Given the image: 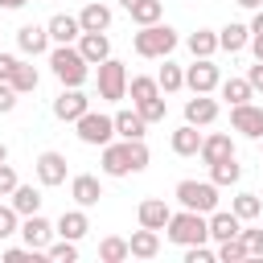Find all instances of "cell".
Instances as JSON below:
<instances>
[{"label":"cell","mask_w":263,"mask_h":263,"mask_svg":"<svg viewBox=\"0 0 263 263\" xmlns=\"http://www.w3.org/2000/svg\"><path fill=\"white\" fill-rule=\"evenodd\" d=\"M99 152H103L99 164H103L107 177H132V173H144L148 160H152L144 140H111V144H103Z\"/></svg>","instance_id":"cell-1"},{"label":"cell","mask_w":263,"mask_h":263,"mask_svg":"<svg viewBox=\"0 0 263 263\" xmlns=\"http://www.w3.org/2000/svg\"><path fill=\"white\" fill-rule=\"evenodd\" d=\"M177 29L173 25H140L136 33H132V49L140 53V58H148V62H164L173 49H177Z\"/></svg>","instance_id":"cell-2"},{"label":"cell","mask_w":263,"mask_h":263,"mask_svg":"<svg viewBox=\"0 0 263 263\" xmlns=\"http://www.w3.org/2000/svg\"><path fill=\"white\" fill-rule=\"evenodd\" d=\"M49 70L62 86H82L90 78V62L78 53V45H49Z\"/></svg>","instance_id":"cell-3"},{"label":"cell","mask_w":263,"mask_h":263,"mask_svg":"<svg viewBox=\"0 0 263 263\" xmlns=\"http://www.w3.org/2000/svg\"><path fill=\"white\" fill-rule=\"evenodd\" d=\"M164 234H168V242H177V247L210 242V222H205V214H197V210H177V214L164 222Z\"/></svg>","instance_id":"cell-4"},{"label":"cell","mask_w":263,"mask_h":263,"mask_svg":"<svg viewBox=\"0 0 263 263\" xmlns=\"http://www.w3.org/2000/svg\"><path fill=\"white\" fill-rule=\"evenodd\" d=\"M173 197L181 201V210H197V214L218 210V185H214V181H193V177H185V181H177Z\"/></svg>","instance_id":"cell-5"},{"label":"cell","mask_w":263,"mask_h":263,"mask_svg":"<svg viewBox=\"0 0 263 263\" xmlns=\"http://www.w3.org/2000/svg\"><path fill=\"white\" fill-rule=\"evenodd\" d=\"M74 136H78L82 144H90V148H103V144L115 140V119L103 115V111H82V115L74 119Z\"/></svg>","instance_id":"cell-6"},{"label":"cell","mask_w":263,"mask_h":263,"mask_svg":"<svg viewBox=\"0 0 263 263\" xmlns=\"http://www.w3.org/2000/svg\"><path fill=\"white\" fill-rule=\"evenodd\" d=\"M99 99H103V103L127 99V66H123L119 58H103V62H99Z\"/></svg>","instance_id":"cell-7"},{"label":"cell","mask_w":263,"mask_h":263,"mask_svg":"<svg viewBox=\"0 0 263 263\" xmlns=\"http://www.w3.org/2000/svg\"><path fill=\"white\" fill-rule=\"evenodd\" d=\"M222 82V70L214 66V58H193V66H185V86L193 95H214Z\"/></svg>","instance_id":"cell-8"},{"label":"cell","mask_w":263,"mask_h":263,"mask_svg":"<svg viewBox=\"0 0 263 263\" xmlns=\"http://www.w3.org/2000/svg\"><path fill=\"white\" fill-rule=\"evenodd\" d=\"M33 173H37V185H45V189H53V185H66V177H70V164H66V156L62 152H41L37 160H33Z\"/></svg>","instance_id":"cell-9"},{"label":"cell","mask_w":263,"mask_h":263,"mask_svg":"<svg viewBox=\"0 0 263 263\" xmlns=\"http://www.w3.org/2000/svg\"><path fill=\"white\" fill-rule=\"evenodd\" d=\"M230 127L247 140H263V107H255V103L230 107Z\"/></svg>","instance_id":"cell-10"},{"label":"cell","mask_w":263,"mask_h":263,"mask_svg":"<svg viewBox=\"0 0 263 263\" xmlns=\"http://www.w3.org/2000/svg\"><path fill=\"white\" fill-rule=\"evenodd\" d=\"M16 234L25 238V247H33V251H45V247L53 242V222H49V218H41V214H25Z\"/></svg>","instance_id":"cell-11"},{"label":"cell","mask_w":263,"mask_h":263,"mask_svg":"<svg viewBox=\"0 0 263 263\" xmlns=\"http://www.w3.org/2000/svg\"><path fill=\"white\" fill-rule=\"evenodd\" d=\"M82 111H90V99L82 95V86H62V95L53 99V115L62 123H74Z\"/></svg>","instance_id":"cell-12"},{"label":"cell","mask_w":263,"mask_h":263,"mask_svg":"<svg viewBox=\"0 0 263 263\" xmlns=\"http://www.w3.org/2000/svg\"><path fill=\"white\" fill-rule=\"evenodd\" d=\"M70 197H74V205L90 210V205L103 201V181L95 173H78V177H70Z\"/></svg>","instance_id":"cell-13"},{"label":"cell","mask_w":263,"mask_h":263,"mask_svg":"<svg viewBox=\"0 0 263 263\" xmlns=\"http://www.w3.org/2000/svg\"><path fill=\"white\" fill-rule=\"evenodd\" d=\"M16 45H21V53L25 58H41V53H49V29L45 25H21L16 29Z\"/></svg>","instance_id":"cell-14"},{"label":"cell","mask_w":263,"mask_h":263,"mask_svg":"<svg viewBox=\"0 0 263 263\" xmlns=\"http://www.w3.org/2000/svg\"><path fill=\"white\" fill-rule=\"evenodd\" d=\"M45 29H49V41H53V45H74V41L82 37L78 16H70V12H53V16L45 21Z\"/></svg>","instance_id":"cell-15"},{"label":"cell","mask_w":263,"mask_h":263,"mask_svg":"<svg viewBox=\"0 0 263 263\" xmlns=\"http://www.w3.org/2000/svg\"><path fill=\"white\" fill-rule=\"evenodd\" d=\"M218 99H210V95H193V99H185V123H193V127H210L214 119H218Z\"/></svg>","instance_id":"cell-16"},{"label":"cell","mask_w":263,"mask_h":263,"mask_svg":"<svg viewBox=\"0 0 263 263\" xmlns=\"http://www.w3.org/2000/svg\"><path fill=\"white\" fill-rule=\"evenodd\" d=\"M205 222H210V238H214V242L238 238V230H242V218H238L234 210H210Z\"/></svg>","instance_id":"cell-17"},{"label":"cell","mask_w":263,"mask_h":263,"mask_svg":"<svg viewBox=\"0 0 263 263\" xmlns=\"http://www.w3.org/2000/svg\"><path fill=\"white\" fill-rule=\"evenodd\" d=\"M197 156H201L205 164H218V160L234 156V140H230V132H210V136H201Z\"/></svg>","instance_id":"cell-18"},{"label":"cell","mask_w":263,"mask_h":263,"mask_svg":"<svg viewBox=\"0 0 263 263\" xmlns=\"http://www.w3.org/2000/svg\"><path fill=\"white\" fill-rule=\"evenodd\" d=\"M136 218H140V226H148V230H164V222L173 218V210H168L164 197H144L140 210H136Z\"/></svg>","instance_id":"cell-19"},{"label":"cell","mask_w":263,"mask_h":263,"mask_svg":"<svg viewBox=\"0 0 263 263\" xmlns=\"http://www.w3.org/2000/svg\"><path fill=\"white\" fill-rule=\"evenodd\" d=\"M86 230H90V218H86L82 205H78V210H66V214L53 222V234H62V238H70V242L86 238Z\"/></svg>","instance_id":"cell-20"},{"label":"cell","mask_w":263,"mask_h":263,"mask_svg":"<svg viewBox=\"0 0 263 263\" xmlns=\"http://www.w3.org/2000/svg\"><path fill=\"white\" fill-rule=\"evenodd\" d=\"M78 25H82V33H107V29H111V4L90 0V4L78 12Z\"/></svg>","instance_id":"cell-21"},{"label":"cell","mask_w":263,"mask_h":263,"mask_svg":"<svg viewBox=\"0 0 263 263\" xmlns=\"http://www.w3.org/2000/svg\"><path fill=\"white\" fill-rule=\"evenodd\" d=\"M127 251H132V259H156V255H160V230H148V226L132 230Z\"/></svg>","instance_id":"cell-22"},{"label":"cell","mask_w":263,"mask_h":263,"mask_svg":"<svg viewBox=\"0 0 263 263\" xmlns=\"http://www.w3.org/2000/svg\"><path fill=\"white\" fill-rule=\"evenodd\" d=\"M74 45H78V53H82L90 66H99L103 58H111V37H107V33H82Z\"/></svg>","instance_id":"cell-23"},{"label":"cell","mask_w":263,"mask_h":263,"mask_svg":"<svg viewBox=\"0 0 263 263\" xmlns=\"http://www.w3.org/2000/svg\"><path fill=\"white\" fill-rule=\"evenodd\" d=\"M41 201H45V197H41L37 185H21V181H16V189L8 193V205H12L21 218H25V214H41Z\"/></svg>","instance_id":"cell-24"},{"label":"cell","mask_w":263,"mask_h":263,"mask_svg":"<svg viewBox=\"0 0 263 263\" xmlns=\"http://www.w3.org/2000/svg\"><path fill=\"white\" fill-rule=\"evenodd\" d=\"M111 119H115V136L119 140H144V132H148V123H144V115L136 107L132 111H115Z\"/></svg>","instance_id":"cell-25"},{"label":"cell","mask_w":263,"mask_h":263,"mask_svg":"<svg viewBox=\"0 0 263 263\" xmlns=\"http://www.w3.org/2000/svg\"><path fill=\"white\" fill-rule=\"evenodd\" d=\"M247 41H251V29L238 25V21H230V25L218 29V49H226V53H242Z\"/></svg>","instance_id":"cell-26"},{"label":"cell","mask_w":263,"mask_h":263,"mask_svg":"<svg viewBox=\"0 0 263 263\" xmlns=\"http://www.w3.org/2000/svg\"><path fill=\"white\" fill-rule=\"evenodd\" d=\"M168 148H173L177 156H197V148H201V132H197L193 123H181V127L168 136Z\"/></svg>","instance_id":"cell-27"},{"label":"cell","mask_w":263,"mask_h":263,"mask_svg":"<svg viewBox=\"0 0 263 263\" xmlns=\"http://www.w3.org/2000/svg\"><path fill=\"white\" fill-rule=\"evenodd\" d=\"M185 45H189L193 58H214L218 53V29H193L185 37Z\"/></svg>","instance_id":"cell-28"},{"label":"cell","mask_w":263,"mask_h":263,"mask_svg":"<svg viewBox=\"0 0 263 263\" xmlns=\"http://www.w3.org/2000/svg\"><path fill=\"white\" fill-rule=\"evenodd\" d=\"M156 86H160V95H177V90H185V66H177V62L164 58V66H160V74H156Z\"/></svg>","instance_id":"cell-29"},{"label":"cell","mask_w":263,"mask_h":263,"mask_svg":"<svg viewBox=\"0 0 263 263\" xmlns=\"http://www.w3.org/2000/svg\"><path fill=\"white\" fill-rule=\"evenodd\" d=\"M218 95H222L230 107H238V103H251V99H255V90H251V82H247V78H222V82H218Z\"/></svg>","instance_id":"cell-30"},{"label":"cell","mask_w":263,"mask_h":263,"mask_svg":"<svg viewBox=\"0 0 263 263\" xmlns=\"http://www.w3.org/2000/svg\"><path fill=\"white\" fill-rule=\"evenodd\" d=\"M37 82H41V74H37V66H29V62H16V70H12V78H8V86H12L16 95H33V90H37Z\"/></svg>","instance_id":"cell-31"},{"label":"cell","mask_w":263,"mask_h":263,"mask_svg":"<svg viewBox=\"0 0 263 263\" xmlns=\"http://www.w3.org/2000/svg\"><path fill=\"white\" fill-rule=\"evenodd\" d=\"M210 181L222 189V185H238L242 181V164L234 160V156H226V160H218V164H210Z\"/></svg>","instance_id":"cell-32"},{"label":"cell","mask_w":263,"mask_h":263,"mask_svg":"<svg viewBox=\"0 0 263 263\" xmlns=\"http://www.w3.org/2000/svg\"><path fill=\"white\" fill-rule=\"evenodd\" d=\"M230 210H234L242 222H255V218L263 214V201H259V193H247V189H242V193L230 197Z\"/></svg>","instance_id":"cell-33"},{"label":"cell","mask_w":263,"mask_h":263,"mask_svg":"<svg viewBox=\"0 0 263 263\" xmlns=\"http://www.w3.org/2000/svg\"><path fill=\"white\" fill-rule=\"evenodd\" d=\"M99 259H103V263H123V259H132V251H127V238H119V234H107V238L99 242Z\"/></svg>","instance_id":"cell-34"},{"label":"cell","mask_w":263,"mask_h":263,"mask_svg":"<svg viewBox=\"0 0 263 263\" xmlns=\"http://www.w3.org/2000/svg\"><path fill=\"white\" fill-rule=\"evenodd\" d=\"M127 95H132V103H144V99H156V95H160V86H156V78L136 74V78H127Z\"/></svg>","instance_id":"cell-35"},{"label":"cell","mask_w":263,"mask_h":263,"mask_svg":"<svg viewBox=\"0 0 263 263\" xmlns=\"http://www.w3.org/2000/svg\"><path fill=\"white\" fill-rule=\"evenodd\" d=\"M127 12H132L136 25H156V21L164 16V4H160V0H140V4H132Z\"/></svg>","instance_id":"cell-36"},{"label":"cell","mask_w":263,"mask_h":263,"mask_svg":"<svg viewBox=\"0 0 263 263\" xmlns=\"http://www.w3.org/2000/svg\"><path fill=\"white\" fill-rule=\"evenodd\" d=\"M136 111L144 115V123H164V115H168V103H164V95H156V99H144V103H136Z\"/></svg>","instance_id":"cell-37"},{"label":"cell","mask_w":263,"mask_h":263,"mask_svg":"<svg viewBox=\"0 0 263 263\" xmlns=\"http://www.w3.org/2000/svg\"><path fill=\"white\" fill-rule=\"evenodd\" d=\"M45 259H53V263H74V259H78V242H70V238L49 242V247H45Z\"/></svg>","instance_id":"cell-38"},{"label":"cell","mask_w":263,"mask_h":263,"mask_svg":"<svg viewBox=\"0 0 263 263\" xmlns=\"http://www.w3.org/2000/svg\"><path fill=\"white\" fill-rule=\"evenodd\" d=\"M222 263H238V259H247V247H242V238H226V242H218V251H214Z\"/></svg>","instance_id":"cell-39"},{"label":"cell","mask_w":263,"mask_h":263,"mask_svg":"<svg viewBox=\"0 0 263 263\" xmlns=\"http://www.w3.org/2000/svg\"><path fill=\"white\" fill-rule=\"evenodd\" d=\"M238 238H242V247H247V259H263V230H238Z\"/></svg>","instance_id":"cell-40"},{"label":"cell","mask_w":263,"mask_h":263,"mask_svg":"<svg viewBox=\"0 0 263 263\" xmlns=\"http://www.w3.org/2000/svg\"><path fill=\"white\" fill-rule=\"evenodd\" d=\"M16 230H21V214H16L12 205H0V242H4V238H12Z\"/></svg>","instance_id":"cell-41"},{"label":"cell","mask_w":263,"mask_h":263,"mask_svg":"<svg viewBox=\"0 0 263 263\" xmlns=\"http://www.w3.org/2000/svg\"><path fill=\"white\" fill-rule=\"evenodd\" d=\"M218 255L205 247V242H193V247H185V263H214Z\"/></svg>","instance_id":"cell-42"},{"label":"cell","mask_w":263,"mask_h":263,"mask_svg":"<svg viewBox=\"0 0 263 263\" xmlns=\"http://www.w3.org/2000/svg\"><path fill=\"white\" fill-rule=\"evenodd\" d=\"M12 189H16V168L8 160H0V197H8Z\"/></svg>","instance_id":"cell-43"},{"label":"cell","mask_w":263,"mask_h":263,"mask_svg":"<svg viewBox=\"0 0 263 263\" xmlns=\"http://www.w3.org/2000/svg\"><path fill=\"white\" fill-rule=\"evenodd\" d=\"M16 99H21V95H16V90H12L8 82H0V115H8V111H16Z\"/></svg>","instance_id":"cell-44"},{"label":"cell","mask_w":263,"mask_h":263,"mask_svg":"<svg viewBox=\"0 0 263 263\" xmlns=\"http://www.w3.org/2000/svg\"><path fill=\"white\" fill-rule=\"evenodd\" d=\"M16 62H21L16 53H0V82H8V78H12V70H16Z\"/></svg>","instance_id":"cell-45"},{"label":"cell","mask_w":263,"mask_h":263,"mask_svg":"<svg viewBox=\"0 0 263 263\" xmlns=\"http://www.w3.org/2000/svg\"><path fill=\"white\" fill-rule=\"evenodd\" d=\"M247 82H251V90H263V62H255L247 70Z\"/></svg>","instance_id":"cell-46"},{"label":"cell","mask_w":263,"mask_h":263,"mask_svg":"<svg viewBox=\"0 0 263 263\" xmlns=\"http://www.w3.org/2000/svg\"><path fill=\"white\" fill-rule=\"evenodd\" d=\"M251 53H255V62H263V33H251Z\"/></svg>","instance_id":"cell-47"},{"label":"cell","mask_w":263,"mask_h":263,"mask_svg":"<svg viewBox=\"0 0 263 263\" xmlns=\"http://www.w3.org/2000/svg\"><path fill=\"white\" fill-rule=\"evenodd\" d=\"M247 29H251V33H263V8H255V16H251Z\"/></svg>","instance_id":"cell-48"},{"label":"cell","mask_w":263,"mask_h":263,"mask_svg":"<svg viewBox=\"0 0 263 263\" xmlns=\"http://www.w3.org/2000/svg\"><path fill=\"white\" fill-rule=\"evenodd\" d=\"M29 0H0V8H8V12H16V8H25Z\"/></svg>","instance_id":"cell-49"},{"label":"cell","mask_w":263,"mask_h":263,"mask_svg":"<svg viewBox=\"0 0 263 263\" xmlns=\"http://www.w3.org/2000/svg\"><path fill=\"white\" fill-rule=\"evenodd\" d=\"M234 4H238V8H251V12H255V8H263V0H234Z\"/></svg>","instance_id":"cell-50"},{"label":"cell","mask_w":263,"mask_h":263,"mask_svg":"<svg viewBox=\"0 0 263 263\" xmlns=\"http://www.w3.org/2000/svg\"><path fill=\"white\" fill-rule=\"evenodd\" d=\"M0 160H8V144L4 140H0Z\"/></svg>","instance_id":"cell-51"},{"label":"cell","mask_w":263,"mask_h":263,"mask_svg":"<svg viewBox=\"0 0 263 263\" xmlns=\"http://www.w3.org/2000/svg\"><path fill=\"white\" fill-rule=\"evenodd\" d=\"M119 4H123V8H132V4H140V0H119Z\"/></svg>","instance_id":"cell-52"}]
</instances>
